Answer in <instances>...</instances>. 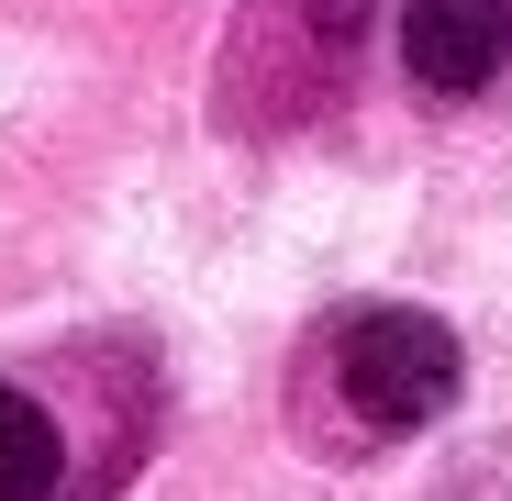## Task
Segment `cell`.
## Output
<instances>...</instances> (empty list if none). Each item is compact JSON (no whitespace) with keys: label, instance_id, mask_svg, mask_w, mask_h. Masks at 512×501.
<instances>
[{"label":"cell","instance_id":"obj_1","mask_svg":"<svg viewBox=\"0 0 512 501\" xmlns=\"http://www.w3.org/2000/svg\"><path fill=\"white\" fill-rule=\"evenodd\" d=\"M334 390L357 401V424L368 435H412V424H435V412L457 401L468 357H457V334L435 312H412V301H357L346 323H334Z\"/></svg>","mask_w":512,"mask_h":501},{"label":"cell","instance_id":"obj_2","mask_svg":"<svg viewBox=\"0 0 512 501\" xmlns=\"http://www.w3.org/2000/svg\"><path fill=\"white\" fill-rule=\"evenodd\" d=\"M401 67L435 101H479L512 67V0H401Z\"/></svg>","mask_w":512,"mask_h":501},{"label":"cell","instance_id":"obj_3","mask_svg":"<svg viewBox=\"0 0 512 501\" xmlns=\"http://www.w3.org/2000/svg\"><path fill=\"white\" fill-rule=\"evenodd\" d=\"M45 479H56V424L0 379V501H45Z\"/></svg>","mask_w":512,"mask_h":501}]
</instances>
